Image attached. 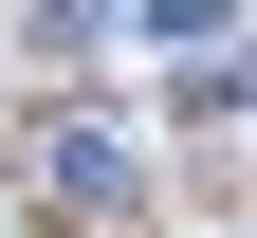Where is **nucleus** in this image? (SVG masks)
<instances>
[{"mask_svg": "<svg viewBox=\"0 0 257 238\" xmlns=\"http://www.w3.org/2000/svg\"><path fill=\"white\" fill-rule=\"evenodd\" d=\"M37 201L110 220V201H128V147H110V128H37Z\"/></svg>", "mask_w": 257, "mask_h": 238, "instance_id": "nucleus-1", "label": "nucleus"}]
</instances>
